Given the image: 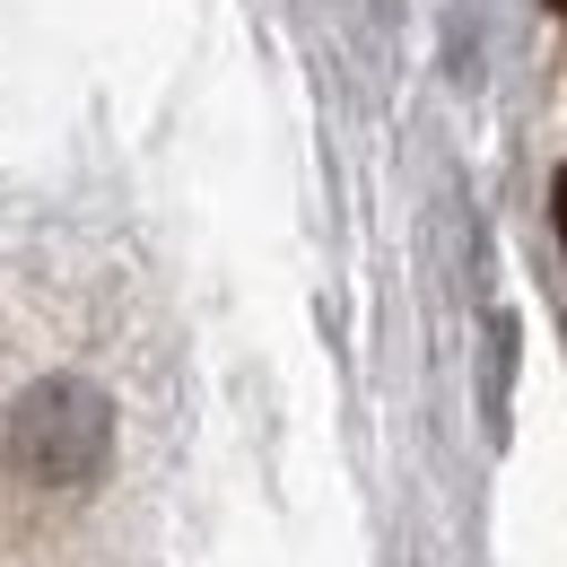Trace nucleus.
I'll list each match as a JSON object with an SVG mask.
<instances>
[{
    "mask_svg": "<svg viewBox=\"0 0 567 567\" xmlns=\"http://www.w3.org/2000/svg\"><path fill=\"white\" fill-rule=\"evenodd\" d=\"M550 218H559V245H567V166H559V184H550Z\"/></svg>",
    "mask_w": 567,
    "mask_h": 567,
    "instance_id": "obj_1",
    "label": "nucleus"
},
{
    "mask_svg": "<svg viewBox=\"0 0 567 567\" xmlns=\"http://www.w3.org/2000/svg\"><path fill=\"white\" fill-rule=\"evenodd\" d=\"M550 9H559V18H567V0H550Z\"/></svg>",
    "mask_w": 567,
    "mask_h": 567,
    "instance_id": "obj_2",
    "label": "nucleus"
}]
</instances>
